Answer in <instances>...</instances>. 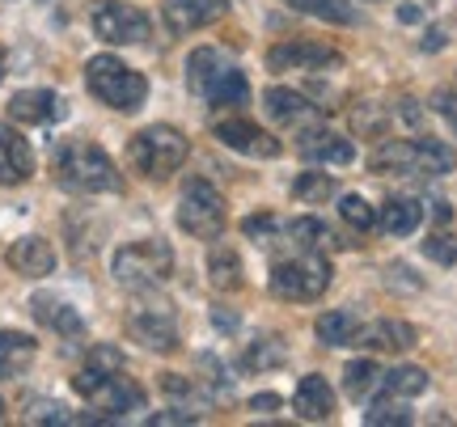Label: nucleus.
I'll use <instances>...</instances> for the list:
<instances>
[{"instance_id":"2eb2a0df","label":"nucleus","mask_w":457,"mask_h":427,"mask_svg":"<svg viewBox=\"0 0 457 427\" xmlns=\"http://www.w3.org/2000/svg\"><path fill=\"white\" fill-rule=\"evenodd\" d=\"M64 115V102L55 89H21L9 98V119L13 123H26V127H43V123H55Z\"/></svg>"},{"instance_id":"9b49d317","label":"nucleus","mask_w":457,"mask_h":427,"mask_svg":"<svg viewBox=\"0 0 457 427\" xmlns=\"http://www.w3.org/2000/svg\"><path fill=\"white\" fill-rule=\"evenodd\" d=\"M228 13V0H162V21L170 34H195Z\"/></svg>"},{"instance_id":"58836bf2","label":"nucleus","mask_w":457,"mask_h":427,"mask_svg":"<svg viewBox=\"0 0 457 427\" xmlns=\"http://www.w3.org/2000/svg\"><path fill=\"white\" fill-rule=\"evenodd\" d=\"M85 364H94V368H106V373H114V368H123V351H119V347H111V343H98V347H89Z\"/></svg>"},{"instance_id":"423d86ee","label":"nucleus","mask_w":457,"mask_h":427,"mask_svg":"<svg viewBox=\"0 0 457 427\" xmlns=\"http://www.w3.org/2000/svg\"><path fill=\"white\" fill-rule=\"evenodd\" d=\"M330 280H335V267L322 250H305L271 267V292L279 300H318L330 288Z\"/></svg>"},{"instance_id":"a211bd4d","label":"nucleus","mask_w":457,"mask_h":427,"mask_svg":"<svg viewBox=\"0 0 457 427\" xmlns=\"http://www.w3.org/2000/svg\"><path fill=\"white\" fill-rule=\"evenodd\" d=\"M4 263L13 267L17 275H26V280H43V275L55 271V250H51V242H43V237H21V242L9 246Z\"/></svg>"},{"instance_id":"6ab92c4d","label":"nucleus","mask_w":457,"mask_h":427,"mask_svg":"<svg viewBox=\"0 0 457 427\" xmlns=\"http://www.w3.org/2000/svg\"><path fill=\"white\" fill-rule=\"evenodd\" d=\"M34 174V152L30 144L0 123V186H21Z\"/></svg>"},{"instance_id":"1a4fd4ad","label":"nucleus","mask_w":457,"mask_h":427,"mask_svg":"<svg viewBox=\"0 0 457 427\" xmlns=\"http://www.w3.org/2000/svg\"><path fill=\"white\" fill-rule=\"evenodd\" d=\"M212 135L220 140L225 148H233V152H242V157H262V161H271V157H279L284 152V144H279L271 132H262L254 119L245 115H225L212 123Z\"/></svg>"},{"instance_id":"0eeeda50","label":"nucleus","mask_w":457,"mask_h":427,"mask_svg":"<svg viewBox=\"0 0 457 427\" xmlns=\"http://www.w3.org/2000/svg\"><path fill=\"white\" fill-rule=\"evenodd\" d=\"M225 195L208 178H191L179 199V229L199 237V242H220L225 233Z\"/></svg>"},{"instance_id":"393cba45","label":"nucleus","mask_w":457,"mask_h":427,"mask_svg":"<svg viewBox=\"0 0 457 427\" xmlns=\"http://www.w3.org/2000/svg\"><path fill=\"white\" fill-rule=\"evenodd\" d=\"M208 280H212L216 292H237L245 283V271H242V259L233 246H212L208 250Z\"/></svg>"},{"instance_id":"2f4dec72","label":"nucleus","mask_w":457,"mask_h":427,"mask_svg":"<svg viewBox=\"0 0 457 427\" xmlns=\"http://www.w3.org/2000/svg\"><path fill=\"white\" fill-rule=\"evenodd\" d=\"M284 360H288V343L271 334V339L250 343V351L242 356V368H250V373H254V368H259V373H267V368H279Z\"/></svg>"},{"instance_id":"a18cd8bd","label":"nucleus","mask_w":457,"mask_h":427,"mask_svg":"<svg viewBox=\"0 0 457 427\" xmlns=\"http://www.w3.org/2000/svg\"><path fill=\"white\" fill-rule=\"evenodd\" d=\"M432 216H436L441 225H449V220H453V208H449L445 199H436V203H432Z\"/></svg>"},{"instance_id":"9d476101","label":"nucleus","mask_w":457,"mask_h":427,"mask_svg":"<svg viewBox=\"0 0 457 427\" xmlns=\"http://www.w3.org/2000/svg\"><path fill=\"white\" fill-rule=\"evenodd\" d=\"M343 55L327 43H305V38H288L267 51V68L271 72H318V68H339Z\"/></svg>"},{"instance_id":"37998d69","label":"nucleus","mask_w":457,"mask_h":427,"mask_svg":"<svg viewBox=\"0 0 457 427\" xmlns=\"http://www.w3.org/2000/svg\"><path fill=\"white\" fill-rule=\"evenodd\" d=\"M276 406H279V394H254L250 398V411H259V415L276 411Z\"/></svg>"},{"instance_id":"20e7f679","label":"nucleus","mask_w":457,"mask_h":427,"mask_svg":"<svg viewBox=\"0 0 457 427\" xmlns=\"http://www.w3.org/2000/svg\"><path fill=\"white\" fill-rule=\"evenodd\" d=\"M187 152H191V140L179 127H170V123H153V127L131 135V144H128L131 165L153 182H165L170 174H179Z\"/></svg>"},{"instance_id":"6e6552de","label":"nucleus","mask_w":457,"mask_h":427,"mask_svg":"<svg viewBox=\"0 0 457 427\" xmlns=\"http://www.w3.org/2000/svg\"><path fill=\"white\" fill-rule=\"evenodd\" d=\"M89 21H94V34L102 43H111V47H136L153 30L148 13H140L136 4H123V0H94L89 4Z\"/></svg>"},{"instance_id":"09e8293b","label":"nucleus","mask_w":457,"mask_h":427,"mask_svg":"<svg viewBox=\"0 0 457 427\" xmlns=\"http://www.w3.org/2000/svg\"><path fill=\"white\" fill-rule=\"evenodd\" d=\"M0 81H4V47H0Z\"/></svg>"},{"instance_id":"7ed1b4c3","label":"nucleus","mask_w":457,"mask_h":427,"mask_svg":"<svg viewBox=\"0 0 457 427\" xmlns=\"http://www.w3.org/2000/svg\"><path fill=\"white\" fill-rule=\"evenodd\" d=\"M85 85H89V94L102 102V106H111L119 115H131V111H140L148 98V81L128 68L119 55H94L89 64H85Z\"/></svg>"},{"instance_id":"f03ea898","label":"nucleus","mask_w":457,"mask_h":427,"mask_svg":"<svg viewBox=\"0 0 457 427\" xmlns=\"http://www.w3.org/2000/svg\"><path fill=\"white\" fill-rule=\"evenodd\" d=\"M111 275L131 292H148L162 288L174 275V250L162 237H145V242H128L123 250H114Z\"/></svg>"},{"instance_id":"dca6fc26","label":"nucleus","mask_w":457,"mask_h":427,"mask_svg":"<svg viewBox=\"0 0 457 427\" xmlns=\"http://www.w3.org/2000/svg\"><path fill=\"white\" fill-rule=\"evenodd\" d=\"M356 343L369 347V351H411L420 343V330L411 322H403V317H381L373 326H360Z\"/></svg>"},{"instance_id":"4c0bfd02","label":"nucleus","mask_w":457,"mask_h":427,"mask_svg":"<svg viewBox=\"0 0 457 427\" xmlns=\"http://www.w3.org/2000/svg\"><path fill=\"white\" fill-rule=\"evenodd\" d=\"M432 111L449 123V132L457 135V89H436L432 94Z\"/></svg>"},{"instance_id":"ea45409f","label":"nucleus","mask_w":457,"mask_h":427,"mask_svg":"<svg viewBox=\"0 0 457 427\" xmlns=\"http://www.w3.org/2000/svg\"><path fill=\"white\" fill-rule=\"evenodd\" d=\"M242 233L250 237V242H271V233H276V216H245Z\"/></svg>"},{"instance_id":"b1692460","label":"nucleus","mask_w":457,"mask_h":427,"mask_svg":"<svg viewBox=\"0 0 457 427\" xmlns=\"http://www.w3.org/2000/svg\"><path fill=\"white\" fill-rule=\"evenodd\" d=\"M30 309H34V317H38L47 330H55V334H81L85 330L81 313L72 309L68 300H60V296H34Z\"/></svg>"},{"instance_id":"4be33fe9","label":"nucleus","mask_w":457,"mask_h":427,"mask_svg":"<svg viewBox=\"0 0 457 427\" xmlns=\"http://www.w3.org/2000/svg\"><path fill=\"white\" fill-rule=\"evenodd\" d=\"M411 144H415V165H411L415 178H445V174H453L457 152L449 144L432 140V135H420V140H411Z\"/></svg>"},{"instance_id":"aec40b11","label":"nucleus","mask_w":457,"mask_h":427,"mask_svg":"<svg viewBox=\"0 0 457 427\" xmlns=\"http://www.w3.org/2000/svg\"><path fill=\"white\" fill-rule=\"evenodd\" d=\"M38 356V343L34 334H21V330H0V381L21 377L26 368Z\"/></svg>"},{"instance_id":"c85d7f7f","label":"nucleus","mask_w":457,"mask_h":427,"mask_svg":"<svg viewBox=\"0 0 457 427\" xmlns=\"http://www.w3.org/2000/svg\"><path fill=\"white\" fill-rule=\"evenodd\" d=\"M284 233H288L293 246H301V250H327L330 242H335V233L327 229V220H318V216H296Z\"/></svg>"},{"instance_id":"4468645a","label":"nucleus","mask_w":457,"mask_h":427,"mask_svg":"<svg viewBox=\"0 0 457 427\" xmlns=\"http://www.w3.org/2000/svg\"><path fill=\"white\" fill-rule=\"evenodd\" d=\"M296 152H301L310 165H352L356 161L352 140H343V135L330 132V127H310V132H301Z\"/></svg>"},{"instance_id":"a19ab883","label":"nucleus","mask_w":457,"mask_h":427,"mask_svg":"<svg viewBox=\"0 0 457 427\" xmlns=\"http://www.w3.org/2000/svg\"><path fill=\"white\" fill-rule=\"evenodd\" d=\"M394 115L403 119L407 127H420V123H424V111H420V102H411V98L398 102V106H394Z\"/></svg>"},{"instance_id":"ddd939ff","label":"nucleus","mask_w":457,"mask_h":427,"mask_svg":"<svg viewBox=\"0 0 457 427\" xmlns=\"http://www.w3.org/2000/svg\"><path fill=\"white\" fill-rule=\"evenodd\" d=\"M293 411L305 423H327L330 415H335V390H330V381L322 373H305V377L296 381Z\"/></svg>"},{"instance_id":"c03bdc74","label":"nucleus","mask_w":457,"mask_h":427,"mask_svg":"<svg viewBox=\"0 0 457 427\" xmlns=\"http://www.w3.org/2000/svg\"><path fill=\"white\" fill-rule=\"evenodd\" d=\"M445 47V30H428L424 34V51H441Z\"/></svg>"},{"instance_id":"f257e3e1","label":"nucleus","mask_w":457,"mask_h":427,"mask_svg":"<svg viewBox=\"0 0 457 427\" xmlns=\"http://www.w3.org/2000/svg\"><path fill=\"white\" fill-rule=\"evenodd\" d=\"M55 178L81 195H114L123 191V174L114 169L111 152L94 140H68L55 152Z\"/></svg>"},{"instance_id":"f8f14e48","label":"nucleus","mask_w":457,"mask_h":427,"mask_svg":"<svg viewBox=\"0 0 457 427\" xmlns=\"http://www.w3.org/2000/svg\"><path fill=\"white\" fill-rule=\"evenodd\" d=\"M128 334L148 351H174L179 347V322L170 309H131L128 313Z\"/></svg>"},{"instance_id":"8fccbe9b","label":"nucleus","mask_w":457,"mask_h":427,"mask_svg":"<svg viewBox=\"0 0 457 427\" xmlns=\"http://www.w3.org/2000/svg\"><path fill=\"white\" fill-rule=\"evenodd\" d=\"M0 419H4V398H0Z\"/></svg>"},{"instance_id":"c756f323","label":"nucleus","mask_w":457,"mask_h":427,"mask_svg":"<svg viewBox=\"0 0 457 427\" xmlns=\"http://www.w3.org/2000/svg\"><path fill=\"white\" fill-rule=\"evenodd\" d=\"M381 385V368H377L373 360H352L347 368H343V394L347 398H369Z\"/></svg>"},{"instance_id":"39448f33","label":"nucleus","mask_w":457,"mask_h":427,"mask_svg":"<svg viewBox=\"0 0 457 427\" xmlns=\"http://www.w3.org/2000/svg\"><path fill=\"white\" fill-rule=\"evenodd\" d=\"M72 390L81 398H89L98 411H106L111 419H123L131 411H145V385L140 381L123 377V368H94V364H81L77 377H72Z\"/></svg>"},{"instance_id":"72a5a7b5","label":"nucleus","mask_w":457,"mask_h":427,"mask_svg":"<svg viewBox=\"0 0 457 427\" xmlns=\"http://www.w3.org/2000/svg\"><path fill=\"white\" fill-rule=\"evenodd\" d=\"M339 216L347 220V225H352V229H360V233L377 225V208L364 195H343L339 199Z\"/></svg>"},{"instance_id":"7c9ffc66","label":"nucleus","mask_w":457,"mask_h":427,"mask_svg":"<svg viewBox=\"0 0 457 427\" xmlns=\"http://www.w3.org/2000/svg\"><path fill=\"white\" fill-rule=\"evenodd\" d=\"M335 195H339V182H335V174H322V169H310L293 182V199H301V203H327Z\"/></svg>"},{"instance_id":"412c9836","label":"nucleus","mask_w":457,"mask_h":427,"mask_svg":"<svg viewBox=\"0 0 457 427\" xmlns=\"http://www.w3.org/2000/svg\"><path fill=\"white\" fill-rule=\"evenodd\" d=\"M228 68H233V64L225 60V51H216V47H195L191 55H187V85H191L199 98H204V94H208V89H212V85L225 77Z\"/></svg>"},{"instance_id":"473e14b6","label":"nucleus","mask_w":457,"mask_h":427,"mask_svg":"<svg viewBox=\"0 0 457 427\" xmlns=\"http://www.w3.org/2000/svg\"><path fill=\"white\" fill-rule=\"evenodd\" d=\"M204 98L212 102V106H245V102H250V85H245V77L237 72V68H228L225 77H220Z\"/></svg>"},{"instance_id":"f704fd0d","label":"nucleus","mask_w":457,"mask_h":427,"mask_svg":"<svg viewBox=\"0 0 457 427\" xmlns=\"http://www.w3.org/2000/svg\"><path fill=\"white\" fill-rule=\"evenodd\" d=\"M364 423L369 427H407V423H415V415H411L403 402H377V406L364 411Z\"/></svg>"},{"instance_id":"cd10ccee","label":"nucleus","mask_w":457,"mask_h":427,"mask_svg":"<svg viewBox=\"0 0 457 427\" xmlns=\"http://www.w3.org/2000/svg\"><path fill=\"white\" fill-rule=\"evenodd\" d=\"M296 13L318 17V21H330V26H352L356 21V9L347 0H288Z\"/></svg>"},{"instance_id":"79ce46f5","label":"nucleus","mask_w":457,"mask_h":427,"mask_svg":"<svg viewBox=\"0 0 457 427\" xmlns=\"http://www.w3.org/2000/svg\"><path fill=\"white\" fill-rule=\"evenodd\" d=\"M199 415H191V411H162V415H148V423L153 427H162V423H195Z\"/></svg>"},{"instance_id":"49530a36","label":"nucleus","mask_w":457,"mask_h":427,"mask_svg":"<svg viewBox=\"0 0 457 427\" xmlns=\"http://www.w3.org/2000/svg\"><path fill=\"white\" fill-rule=\"evenodd\" d=\"M398 17H403V21H420V9H415V4H403V9H398Z\"/></svg>"},{"instance_id":"5701e85b","label":"nucleus","mask_w":457,"mask_h":427,"mask_svg":"<svg viewBox=\"0 0 457 427\" xmlns=\"http://www.w3.org/2000/svg\"><path fill=\"white\" fill-rule=\"evenodd\" d=\"M420 220H424V208L407 195H394L377 208V225H381V233H390V237H411V233L420 229Z\"/></svg>"},{"instance_id":"a878e982","label":"nucleus","mask_w":457,"mask_h":427,"mask_svg":"<svg viewBox=\"0 0 457 427\" xmlns=\"http://www.w3.org/2000/svg\"><path fill=\"white\" fill-rule=\"evenodd\" d=\"M313 334H318L322 347H347V343H356L360 317L352 309H327L318 322H313Z\"/></svg>"},{"instance_id":"f3484780","label":"nucleus","mask_w":457,"mask_h":427,"mask_svg":"<svg viewBox=\"0 0 457 427\" xmlns=\"http://www.w3.org/2000/svg\"><path fill=\"white\" fill-rule=\"evenodd\" d=\"M262 102H267V115L276 119V123H284V127H301V123H313V119L322 115V106H313L310 98H301L288 85H271L262 94Z\"/></svg>"},{"instance_id":"e433bc0d","label":"nucleus","mask_w":457,"mask_h":427,"mask_svg":"<svg viewBox=\"0 0 457 427\" xmlns=\"http://www.w3.org/2000/svg\"><path fill=\"white\" fill-rule=\"evenodd\" d=\"M30 423H81L77 415H68L60 402H34V411L26 415Z\"/></svg>"},{"instance_id":"bb28decb","label":"nucleus","mask_w":457,"mask_h":427,"mask_svg":"<svg viewBox=\"0 0 457 427\" xmlns=\"http://www.w3.org/2000/svg\"><path fill=\"white\" fill-rule=\"evenodd\" d=\"M381 385L394 398H420L432 385V377H428V368H420V364H398L390 373H381Z\"/></svg>"},{"instance_id":"c9c22d12","label":"nucleus","mask_w":457,"mask_h":427,"mask_svg":"<svg viewBox=\"0 0 457 427\" xmlns=\"http://www.w3.org/2000/svg\"><path fill=\"white\" fill-rule=\"evenodd\" d=\"M424 254L432 259V263L453 267V263H457V237H453V233H428Z\"/></svg>"},{"instance_id":"de8ad7c7","label":"nucleus","mask_w":457,"mask_h":427,"mask_svg":"<svg viewBox=\"0 0 457 427\" xmlns=\"http://www.w3.org/2000/svg\"><path fill=\"white\" fill-rule=\"evenodd\" d=\"M216 326H220V330H233V326H237V317H233V313H216Z\"/></svg>"}]
</instances>
